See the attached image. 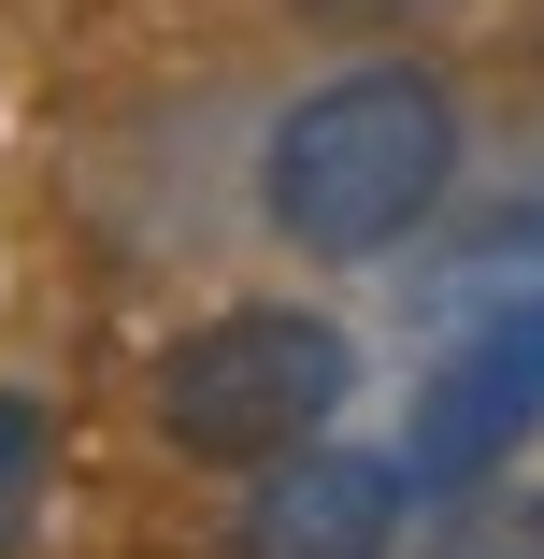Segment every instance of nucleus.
<instances>
[{"instance_id":"6","label":"nucleus","mask_w":544,"mask_h":559,"mask_svg":"<svg viewBox=\"0 0 544 559\" xmlns=\"http://www.w3.org/2000/svg\"><path fill=\"white\" fill-rule=\"evenodd\" d=\"M415 559H544V502H530V488H473Z\"/></svg>"},{"instance_id":"2","label":"nucleus","mask_w":544,"mask_h":559,"mask_svg":"<svg viewBox=\"0 0 544 559\" xmlns=\"http://www.w3.org/2000/svg\"><path fill=\"white\" fill-rule=\"evenodd\" d=\"M344 402H359V345L330 316H301V301H230V316L172 330L158 373H144L158 444L201 460V474H273L301 444H330Z\"/></svg>"},{"instance_id":"5","label":"nucleus","mask_w":544,"mask_h":559,"mask_svg":"<svg viewBox=\"0 0 544 559\" xmlns=\"http://www.w3.org/2000/svg\"><path fill=\"white\" fill-rule=\"evenodd\" d=\"M44 488H58V416L29 388H0V559L44 531Z\"/></svg>"},{"instance_id":"3","label":"nucleus","mask_w":544,"mask_h":559,"mask_svg":"<svg viewBox=\"0 0 544 559\" xmlns=\"http://www.w3.org/2000/svg\"><path fill=\"white\" fill-rule=\"evenodd\" d=\"M530 430H544V273H530V287H501V301H473V316H445V345H430L415 416H401L387 460H401V488L473 502Z\"/></svg>"},{"instance_id":"7","label":"nucleus","mask_w":544,"mask_h":559,"mask_svg":"<svg viewBox=\"0 0 544 559\" xmlns=\"http://www.w3.org/2000/svg\"><path fill=\"white\" fill-rule=\"evenodd\" d=\"M330 15H415V0H330Z\"/></svg>"},{"instance_id":"1","label":"nucleus","mask_w":544,"mask_h":559,"mask_svg":"<svg viewBox=\"0 0 544 559\" xmlns=\"http://www.w3.org/2000/svg\"><path fill=\"white\" fill-rule=\"evenodd\" d=\"M459 201V86L430 72V58H344V72H315L273 144H258V215H273V245L287 259H401L430 215Z\"/></svg>"},{"instance_id":"4","label":"nucleus","mask_w":544,"mask_h":559,"mask_svg":"<svg viewBox=\"0 0 544 559\" xmlns=\"http://www.w3.org/2000/svg\"><path fill=\"white\" fill-rule=\"evenodd\" d=\"M401 531H415V488L387 444H301V460L244 474L230 559H401Z\"/></svg>"}]
</instances>
